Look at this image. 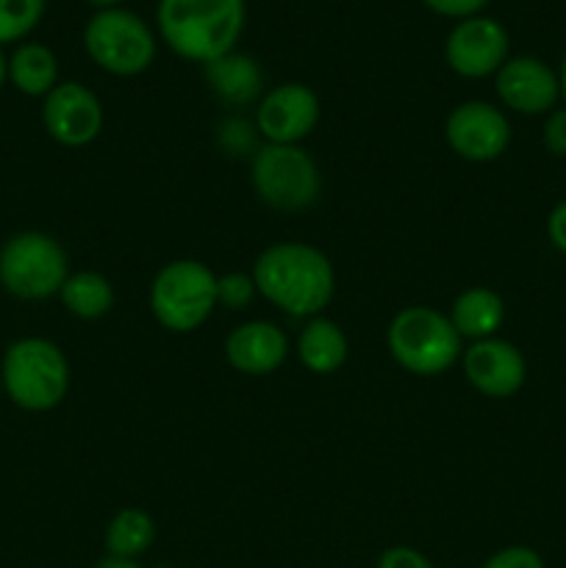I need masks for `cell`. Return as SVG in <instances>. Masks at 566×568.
<instances>
[{
  "label": "cell",
  "mask_w": 566,
  "mask_h": 568,
  "mask_svg": "<svg viewBox=\"0 0 566 568\" xmlns=\"http://www.w3.org/2000/svg\"><path fill=\"white\" fill-rule=\"evenodd\" d=\"M259 297L253 275L247 272H225L216 277V305L228 311H244Z\"/></svg>",
  "instance_id": "obj_23"
},
{
  "label": "cell",
  "mask_w": 566,
  "mask_h": 568,
  "mask_svg": "<svg viewBox=\"0 0 566 568\" xmlns=\"http://www.w3.org/2000/svg\"><path fill=\"white\" fill-rule=\"evenodd\" d=\"M216 308V275L209 264L178 258L161 266L150 283V311L170 333H192Z\"/></svg>",
  "instance_id": "obj_5"
},
{
  "label": "cell",
  "mask_w": 566,
  "mask_h": 568,
  "mask_svg": "<svg viewBox=\"0 0 566 568\" xmlns=\"http://www.w3.org/2000/svg\"><path fill=\"white\" fill-rule=\"evenodd\" d=\"M464 338L455 333L449 316L431 305H408L397 311L386 327L388 355L400 369L416 377H438L461 361Z\"/></svg>",
  "instance_id": "obj_4"
},
{
  "label": "cell",
  "mask_w": 566,
  "mask_h": 568,
  "mask_svg": "<svg viewBox=\"0 0 566 568\" xmlns=\"http://www.w3.org/2000/svg\"><path fill=\"white\" fill-rule=\"evenodd\" d=\"M244 14V0H159L155 22L172 53L205 67L236 50Z\"/></svg>",
  "instance_id": "obj_2"
},
{
  "label": "cell",
  "mask_w": 566,
  "mask_h": 568,
  "mask_svg": "<svg viewBox=\"0 0 566 568\" xmlns=\"http://www.w3.org/2000/svg\"><path fill=\"white\" fill-rule=\"evenodd\" d=\"M61 305L70 311L75 320H103L114 308V286L105 275L92 270L72 272L59 292Z\"/></svg>",
  "instance_id": "obj_20"
},
{
  "label": "cell",
  "mask_w": 566,
  "mask_h": 568,
  "mask_svg": "<svg viewBox=\"0 0 566 568\" xmlns=\"http://www.w3.org/2000/svg\"><path fill=\"white\" fill-rule=\"evenodd\" d=\"M0 392H3V377H0Z\"/></svg>",
  "instance_id": "obj_33"
},
{
  "label": "cell",
  "mask_w": 566,
  "mask_h": 568,
  "mask_svg": "<svg viewBox=\"0 0 566 568\" xmlns=\"http://www.w3.org/2000/svg\"><path fill=\"white\" fill-rule=\"evenodd\" d=\"M431 11L442 17H453V20H466V17L481 14L488 6V0H422Z\"/></svg>",
  "instance_id": "obj_27"
},
{
  "label": "cell",
  "mask_w": 566,
  "mask_h": 568,
  "mask_svg": "<svg viewBox=\"0 0 566 568\" xmlns=\"http://www.w3.org/2000/svg\"><path fill=\"white\" fill-rule=\"evenodd\" d=\"M89 3L94 6V9H117V6L122 3V0H89Z\"/></svg>",
  "instance_id": "obj_31"
},
{
  "label": "cell",
  "mask_w": 566,
  "mask_h": 568,
  "mask_svg": "<svg viewBox=\"0 0 566 568\" xmlns=\"http://www.w3.org/2000/svg\"><path fill=\"white\" fill-rule=\"evenodd\" d=\"M494 92L505 109L525 116L549 114L560 100L558 72L536 55H511L494 75Z\"/></svg>",
  "instance_id": "obj_14"
},
{
  "label": "cell",
  "mask_w": 566,
  "mask_h": 568,
  "mask_svg": "<svg viewBox=\"0 0 566 568\" xmlns=\"http://www.w3.org/2000/svg\"><path fill=\"white\" fill-rule=\"evenodd\" d=\"M350 358V342L342 327L325 316L305 322L297 336V361L311 375H333Z\"/></svg>",
  "instance_id": "obj_18"
},
{
  "label": "cell",
  "mask_w": 566,
  "mask_h": 568,
  "mask_svg": "<svg viewBox=\"0 0 566 568\" xmlns=\"http://www.w3.org/2000/svg\"><path fill=\"white\" fill-rule=\"evenodd\" d=\"M447 316L461 338L483 342V338L497 336V331L503 327L505 300L494 288L472 286L453 300V308Z\"/></svg>",
  "instance_id": "obj_17"
},
{
  "label": "cell",
  "mask_w": 566,
  "mask_h": 568,
  "mask_svg": "<svg viewBox=\"0 0 566 568\" xmlns=\"http://www.w3.org/2000/svg\"><path fill=\"white\" fill-rule=\"evenodd\" d=\"M547 236L558 253L566 255V200H560L547 216Z\"/></svg>",
  "instance_id": "obj_28"
},
{
  "label": "cell",
  "mask_w": 566,
  "mask_h": 568,
  "mask_svg": "<svg viewBox=\"0 0 566 568\" xmlns=\"http://www.w3.org/2000/svg\"><path fill=\"white\" fill-rule=\"evenodd\" d=\"M558 81H560V100H564V105H566V55H564V64H560Z\"/></svg>",
  "instance_id": "obj_32"
},
{
  "label": "cell",
  "mask_w": 566,
  "mask_h": 568,
  "mask_svg": "<svg viewBox=\"0 0 566 568\" xmlns=\"http://www.w3.org/2000/svg\"><path fill=\"white\" fill-rule=\"evenodd\" d=\"M9 81L28 98H48L59 87V61L48 44L26 42L9 55Z\"/></svg>",
  "instance_id": "obj_19"
},
{
  "label": "cell",
  "mask_w": 566,
  "mask_h": 568,
  "mask_svg": "<svg viewBox=\"0 0 566 568\" xmlns=\"http://www.w3.org/2000/svg\"><path fill=\"white\" fill-rule=\"evenodd\" d=\"M6 78H9V59H6L3 50H0V89H3Z\"/></svg>",
  "instance_id": "obj_30"
},
{
  "label": "cell",
  "mask_w": 566,
  "mask_h": 568,
  "mask_svg": "<svg viewBox=\"0 0 566 568\" xmlns=\"http://www.w3.org/2000/svg\"><path fill=\"white\" fill-rule=\"evenodd\" d=\"M0 377L3 392L17 408L44 414L64 403L70 392V361L50 338H17L6 349Z\"/></svg>",
  "instance_id": "obj_3"
},
{
  "label": "cell",
  "mask_w": 566,
  "mask_h": 568,
  "mask_svg": "<svg viewBox=\"0 0 566 568\" xmlns=\"http://www.w3.org/2000/svg\"><path fill=\"white\" fill-rule=\"evenodd\" d=\"M48 0H0V44L26 39L44 17Z\"/></svg>",
  "instance_id": "obj_22"
},
{
  "label": "cell",
  "mask_w": 566,
  "mask_h": 568,
  "mask_svg": "<svg viewBox=\"0 0 566 568\" xmlns=\"http://www.w3.org/2000/svg\"><path fill=\"white\" fill-rule=\"evenodd\" d=\"M542 142L547 148V153L564 159L566 155V105H555L547 114L542 128Z\"/></svg>",
  "instance_id": "obj_25"
},
{
  "label": "cell",
  "mask_w": 566,
  "mask_h": 568,
  "mask_svg": "<svg viewBox=\"0 0 566 568\" xmlns=\"http://www.w3.org/2000/svg\"><path fill=\"white\" fill-rule=\"evenodd\" d=\"M483 568H547V566H544L542 555H538L536 549L514 544V547L497 549V552L483 564Z\"/></svg>",
  "instance_id": "obj_24"
},
{
  "label": "cell",
  "mask_w": 566,
  "mask_h": 568,
  "mask_svg": "<svg viewBox=\"0 0 566 568\" xmlns=\"http://www.w3.org/2000/svg\"><path fill=\"white\" fill-rule=\"evenodd\" d=\"M444 139L458 159L472 164L497 161L511 144V122L503 109L486 100H466L449 111Z\"/></svg>",
  "instance_id": "obj_10"
},
{
  "label": "cell",
  "mask_w": 566,
  "mask_h": 568,
  "mask_svg": "<svg viewBox=\"0 0 566 568\" xmlns=\"http://www.w3.org/2000/svg\"><path fill=\"white\" fill-rule=\"evenodd\" d=\"M94 568H142L137 560H128V558H114V555H105L103 560H98Z\"/></svg>",
  "instance_id": "obj_29"
},
{
  "label": "cell",
  "mask_w": 566,
  "mask_h": 568,
  "mask_svg": "<svg viewBox=\"0 0 566 568\" xmlns=\"http://www.w3.org/2000/svg\"><path fill=\"white\" fill-rule=\"evenodd\" d=\"M250 275L266 303L297 320L320 316L336 292L331 258L305 242L270 244L261 250Z\"/></svg>",
  "instance_id": "obj_1"
},
{
  "label": "cell",
  "mask_w": 566,
  "mask_h": 568,
  "mask_svg": "<svg viewBox=\"0 0 566 568\" xmlns=\"http://www.w3.org/2000/svg\"><path fill=\"white\" fill-rule=\"evenodd\" d=\"M466 383L488 399H508L522 392L527 381V361L516 344L492 336L472 342L461 355Z\"/></svg>",
  "instance_id": "obj_13"
},
{
  "label": "cell",
  "mask_w": 566,
  "mask_h": 568,
  "mask_svg": "<svg viewBox=\"0 0 566 568\" xmlns=\"http://www.w3.org/2000/svg\"><path fill=\"white\" fill-rule=\"evenodd\" d=\"M444 59L455 75L481 81V78L497 75L499 67L511 59V37L503 22L494 17H466L447 33Z\"/></svg>",
  "instance_id": "obj_9"
},
{
  "label": "cell",
  "mask_w": 566,
  "mask_h": 568,
  "mask_svg": "<svg viewBox=\"0 0 566 568\" xmlns=\"http://www.w3.org/2000/svg\"><path fill=\"white\" fill-rule=\"evenodd\" d=\"M203 75L211 92L228 105L255 103L261 98V87H264V72H261L259 61L239 50L209 61L203 67Z\"/></svg>",
  "instance_id": "obj_16"
},
{
  "label": "cell",
  "mask_w": 566,
  "mask_h": 568,
  "mask_svg": "<svg viewBox=\"0 0 566 568\" xmlns=\"http://www.w3.org/2000/svg\"><path fill=\"white\" fill-rule=\"evenodd\" d=\"M231 369L247 377H264L281 369L289 358V338L275 322L253 320L233 327L225 338Z\"/></svg>",
  "instance_id": "obj_15"
},
{
  "label": "cell",
  "mask_w": 566,
  "mask_h": 568,
  "mask_svg": "<svg viewBox=\"0 0 566 568\" xmlns=\"http://www.w3.org/2000/svg\"><path fill=\"white\" fill-rule=\"evenodd\" d=\"M70 277L64 247L42 231L14 233L0 247V286L17 300H48Z\"/></svg>",
  "instance_id": "obj_7"
},
{
  "label": "cell",
  "mask_w": 566,
  "mask_h": 568,
  "mask_svg": "<svg viewBox=\"0 0 566 568\" xmlns=\"http://www.w3.org/2000/svg\"><path fill=\"white\" fill-rule=\"evenodd\" d=\"M105 552L114 558L137 560L139 555L148 552L155 541V521L148 510L142 508H122L111 516L105 525Z\"/></svg>",
  "instance_id": "obj_21"
},
{
  "label": "cell",
  "mask_w": 566,
  "mask_h": 568,
  "mask_svg": "<svg viewBox=\"0 0 566 568\" xmlns=\"http://www.w3.org/2000/svg\"><path fill=\"white\" fill-rule=\"evenodd\" d=\"M83 48L100 70L117 78L142 75L155 59V37L148 22L128 9H100L83 28Z\"/></svg>",
  "instance_id": "obj_8"
},
{
  "label": "cell",
  "mask_w": 566,
  "mask_h": 568,
  "mask_svg": "<svg viewBox=\"0 0 566 568\" xmlns=\"http://www.w3.org/2000/svg\"><path fill=\"white\" fill-rule=\"evenodd\" d=\"M377 568H436L427 555H422L414 547H388L377 558Z\"/></svg>",
  "instance_id": "obj_26"
},
{
  "label": "cell",
  "mask_w": 566,
  "mask_h": 568,
  "mask_svg": "<svg viewBox=\"0 0 566 568\" xmlns=\"http://www.w3.org/2000/svg\"><path fill=\"white\" fill-rule=\"evenodd\" d=\"M250 183L275 211H305L320 200L322 172L300 144H264L250 159Z\"/></svg>",
  "instance_id": "obj_6"
},
{
  "label": "cell",
  "mask_w": 566,
  "mask_h": 568,
  "mask_svg": "<svg viewBox=\"0 0 566 568\" xmlns=\"http://www.w3.org/2000/svg\"><path fill=\"white\" fill-rule=\"evenodd\" d=\"M320 122V98L305 83H281L261 94L255 109V131L266 144H300Z\"/></svg>",
  "instance_id": "obj_12"
},
{
  "label": "cell",
  "mask_w": 566,
  "mask_h": 568,
  "mask_svg": "<svg viewBox=\"0 0 566 568\" xmlns=\"http://www.w3.org/2000/svg\"><path fill=\"white\" fill-rule=\"evenodd\" d=\"M42 122L50 139L61 148H87L103 131L105 111L92 89L78 81H61L44 98Z\"/></svg>",
  "instance_id": "obj_11"
}]
</instances>
